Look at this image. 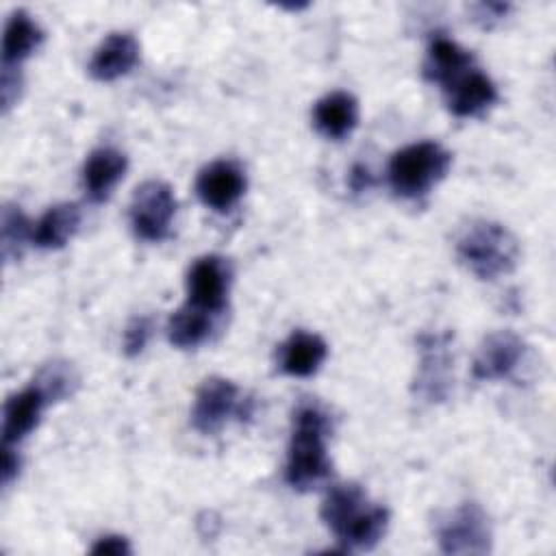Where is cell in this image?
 Instances as JSON below:
<instances>
[{"instance_id": "6", "label": "cell", "mask_w": 556, "mask_h": 556, "mask_svg": "<svg viewBox=\"0 0 556 556\" xmlns=\"http://www.w3.org/2000/svg\"><path fill=\"white\" fill-rule=\"evenodd\" d=\"M434 528L439 547L445 554H486L491 549L489 519L473 502L443 513Z\"/></svg>"}, {"instance_id": "12", "label": "cell", "mask_w": 556, "mask_h": 556, "mask_svg": "<svg viewBox=\"0 0 556 556\" xmlns=\"http://www.w3.org/2000/svg\"><path fill=\"white\" fill-rule=\"evenodd\" d=\"M50 404L48 395L39 384H30L20 393L11 395L4 404V419H2V445H13L24 439L37 424L39 417Z\"/></svg>"}, {"instance_id": "23", "label": "cell", "mask_w": 556, "mask_h": 556, "mask_svg": "<svg viewBox=\"0 0 556 556\" xmlns=\"http://www.w3.org/2000/svg\"><path fill=\"white\" fill-rule=\"evenodd\" d=\"M33 382L43 389V393L48 395L50 402H56V400H63L74 393V389L78 384V376L70 363L54 361V363H48L37 374V378Z\"/></svg>"}, {"instance_id": "10", "label": "cell", "mask_w": 556, "mask_h": 556, "mask_svg": "<svg viewBox=\"0 0 556 556\" xmlns=\"http://www.w3.org/2000/svg\"><path fill=\"white\" fill-rule=\"evenodd\" d=\"M245 191V174L235 161H213L195 180L198 198L213 211H228Z\"/></svg>"}, {"instance_id": "11", "label": "cell", "mask_w": 556, "mask_h": 556, "mask_svg": "<svg viewBox=\"0 0 556 556\" xmlns=\"http://www.w3.org/2000/svg\"><path fill=\"white\" fill-rule=\"evenodd\" d=\"M443 91H445L447 109L456 117L482 115L497 100V89H495L493 80L476 67H469L458 78L447 83L443 87Z\"/></svg>"}, {"instance_id": "22", "label": "cell", "mask_w": 556, "mask_h": 556, "mask_svg": "<svg viewBox=\"0 0 556 556\" xmlns=\"http://www.w3.org/2000/svg\"><path fill=\"white\" fill-rule=\"evenodd\" d=\"M0 232H2V256H4V261L17 258L22 254V248H24L26 239L30 237V222L20 211V206L4 204Z\"/></svg>"}, {"instance_id": "28", "label": "cell", "mask_w": 556, "mask_h": 556, "mask_svg": "<svg viewBox=\"0 0 556 556\" xmlns=\"http://www.w3.org/2000/svg\"><path fill=\"white\" fill-rule=\"evenodd\" d=\"M371 182H374V178H371V174H369L367 167L356 165V167L352 169V174H350V185H352L354 191H363V189H367Z\"/></svg>"}, {"instance_id": "24", "label": "cell", "mask_w": 556, "mask_h": 556, "mask_svg": "<svg viewBox=\"0 0 556 556\" xmlns=\"http://www.w3.org/2000/svg\"><path fill=\"white\" fill-rule=\"evenodd\" d=\"M152 334V321L150 317H132L130 324L124 330V352L126 356H137L143 352L148 339Z\"/></svg>"}, {"instance_id": "13", "label": "cell", "mask_w": 556, "mask_h": 556, "mask_svg": "<svg viewBox=\"0 0 556 556\" xmlns=\"http://www.w3.org/2000/svg\"><path fill=\"white\" fill-rule=\"evenodd\" d=\"M139 61V43L130 33H111L93 52L89 74L96 80H115L128 74Z\"/></svg>"}, {"instance_id": "15", "label": "cell", "mask_w": 556, "mask_h": 556, "mask_svg": "<svg viewBox=\"0 0 556 556\" xmlns=\"http://www.w3.org/2000/svg\"><path fill=\"white\" fill-rule=\"evenodd\" d=\"M328 356V345L319 334L295 330L278 348V367L289 376H311L315 374Z\"/></svg>"}, {"instance_id": "14", "label": "cell", "mask_w": 556, "mask_h": 556, "mask_svg": "<svg viewBox=\"0 0 556 556\" xmlns=\"http://www.w3.org/2000/svg\"><path fill=\"white\" fill-rule=\"evenodd\" d=\"M128 161L124 152L115 148H98L93 150L83 167V185L91 202H104L113 187L126 174Z\"/></svg>"}, {"instance_id": "19", "label": "cell", "mask_w": 556, "mask_h": 556, "mask_svg": "<svg viewBox=\"0 0 556 556\" xmlns=\"http://www.w3.org/2000/svg\"><path fill=\"white\" fill-rule=\"evenodd\" d=\"M43 33L39 24L26 11H13L4 26L2 41V65L17 67L26 56H30L41 43Z\"/></svg>"}, {"instance_id": "9", "label": "cell", "mask_w": 556, "mask_h": 556, "mask_svg": "<svg viewBox=\"0 0 556 556\" xmlns=\"http://www.w3.org/2000/svg\"><path fill=\"white\" fill-rule=\"evenodd\" d=\"M523 341L510 330H497L480 343L471 371L478 380L508 378L523 358Z\"/></svg>"}, {"instance_id": "1", "label": "cell", "mask_w": 556, "mask_h": 556, "mask_svg": "<svg viewBox=\"0 0 556 556\" xmlns=\"http://www.w3.org/2000/svg\"><path fill=\"white\" fill-rule=\"evenodd\" d=\"M321 519L345 552L371 549L389 526V510L369 502L358 484L348 482L328 491L321 502Z\"/></svg>"}, {"instance_id": "25", "label": "cell", "mask_w": 556, "mask_h": 556, "mask_svg": "<svg viewBox=\"0 0 556 556\" xmlns=\"http://www.w3.org/2000/svg\"><path fill=\"white\" fill-rule=\"evenodd\" d=\"M22 89V76L17 67L11 65H2V83H0V98H2V111L7 113L13 102H17Z\"/></svg>"}, {"instance_id": "20", "label": "cell", "mask_w": 556, "mask_h": 556, "mask_svg": "<svg viewBox=\"0 0 556 556\" xmlns=\"http://www.w3.org/2000/svg\"><path fill=\"white\" fill-rule=\"evenodd\" d=\"M80 224V208L72 202L50 206L33 230V241L43 250L63 248Z\"/></svg>"}, {"instance_id": "5", "label": "cell", "mask_w": 556, "mask_h": 556, "mask_svg": "<svg viewBox=\"0 0 556 556\" xmlns=\"http://www.w3.org/2000/svg\"><path fill=\"white\" fill-rule=\"evenodd\" d=\"M252 413V400H243L237 384L219 378V376H211L206 378L193 400V410H191V421L193 428L204 432V434H213L217 432L228 419L232 417H250Z\"/></svg>"}, {"instance_id": "18", "label": "cell", "mask_w": 556, "mask_h": 556, "mask_svg": "<svg viewBox=\"0 0 556 556\" xmlns=\"http://www.w3.org/2000/svg\"><path fill=\"white\" fill-rule=\"evenodd\" d=\"M469 67H473V56H471V52L460 48L456 41H452L443 35H437L430 41L426 63H424V76L428 80L445 87L447 83L458 78Z\"/></svg>"}, {"instance_id": "4", "label": "cell", "mask_w": 556, "mask_h": 556, "mask_svg": "<svg viewBox=\"0 0 556 556\" xmlns=\"http://www.w3.org/2000/svg\"><path fill=\"white\" fill-rule=\"evenodd\" d=\"M452 165V154L437 141H419L397 150L389 161V185L402 198L428 193Z\"/></svg>"}, {"instance_id": "7", "label": "cell", "mask_w": 556, "mask_h": 556, "mask_svg": "<svg viewBox=\"0 0 556 556\" xmlns=\"http://www.w3.org/2000/svg\"><path fill=\"white\" fill-rule=\"evenodd\" d=\"M176 215V198L167 182L146 180L141 182L130 202V224L139 239L161 241L169 235L172 219Z\"/></svg>"}, {"instance_id": "16", "label": "cell", "mask_w": 556, "mask_h": 556, "mask_svg": "<svg viewBox=\"0 0 556 556\" xmlns=\"http://www.w3.org/2000/svg\"><path fill=\"white\" fill-rule=\"evenodd\" d=\"M358 122V102L348 91H332L317 100L313 109L315 128L328 139L348 137Z\"/></svg>"}, {"instance_id": "17", "label": "cell", "mask_w": 556, "mask_h": 556, "mask_svg": "<svg viewBox=\"0 0 556 556\" xmlns=\"http://www.w3.org/2000/svg\"><path fill=\"white\" fill-rule=\"evenodd\" d=\"M447 371H450V354L447 343L441 337H421V363L417 391L430 400L439 402L447 393Z\"/></svg>"}, {"instance_id": "26", "label": "cell", "mask_w": 556, "mask_h": 556, "mask_svg": "<svg viewBox=\"0 0 556 556\" xmlns=\"http://www.w3.org/2000/svg\"><path fill=\"white\" fill-rule=\"evenodd\" d=\"M91 554H96V556H124V554H130V545L124 536L109 534V536H102V539L96 541V545L91 547Z\"/></svg>"}, {"instance_id": "21", "label": "cell", "mask_w": 556, "mask_h": 556, "mask_svg": "<svg viewBox=\"0 0 556 556\" xmlns=\"http://www.w3.org/2000/svg\"><path fill=\"white\" fill-rule=\"evenodd\" d=\"M215 313L185 304L167 321V337L176 348H198L215 330Z\"/></svg>"}, {"instance_id": "8", "label": "cell", "mask_w": 556, "mask_h": 556, "mask_svg": "<svg viewBox=\"0 0 556 556\" xmlns=\"http://www.w3.org/2000/svg\"><path fill=\"white\" fill-rule=\"evenodd\" d=\"M230 287V265L217 254L198 258L187 276L189 304L219 315L226 306V295Z\"/></svg>"}, {"instance_id": "27", "label": "cell", "mask_w": 556, "mask_h": 556, "mask_svg": "<svg viewBox=\"0 0 556 556\" xmlns=\"http://www.w3.org/2000/svg\"><path fill=\"white\" fill-rule=\"evenodd\" d=\"M17 471H20L17 454L11 450V445H2V469H0L2 486H9L11 480L17 476Z\"/></svg>"}, {"instance_id": "3", "label": "cell", "mask_w": 556, "mask_h": 556, "mask_svg": "<svg viewBox=\"0 0 556 556\" xmlns=\"http://www.w3.org/2000/svg\"><path fill=\"white\" fill-rule=\"evenodd\" d=\"M456 254L480 280H495L502 274L513 271L519 245L508 228L480 219L463 230L456 241Z\"/></svg>"}, {"instance_id": "2", "label": "cell", "mask_w": 556, "mask_h": 556, "mask_svg": "<svg viewBox=\"0 0 556 556\" xmlns=\"http://www.w3.org/2000/svg\"><path fill=\"white\" fill-rule=\"evenodd\" d=\"M330 434V419L315 402H304L293 413V432L289 443L287 482L298 491H308L330 476V460L326 454V439Z\"/></svg>"}]
</instances>
